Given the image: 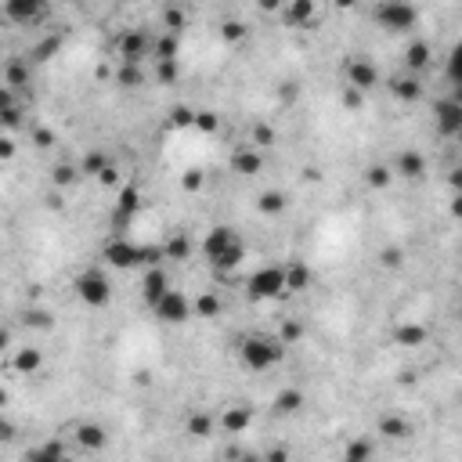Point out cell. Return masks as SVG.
Segmentation results:
<instances>
[{
  "label": "cell",
  "instance_id": "d590c367",
  "mask_svg": "<svg viewBox=\"0 0 462 462\" xmlns=\"http://www.w3.org/2000/svg\"><path fill=\"white\" fill-rule=\"evenodd\" d=\"M300 339H304V325L300 322H282V329H278V343L282 346H293Z\"/></svg>",
  "mask_w": 462,
  "mask_h": 462
},
{
  "label": "cell",
  "instance_id": "7bdbcfd3",
  "mask_svg": "<svg viewBox=\"0 0 462 462\" xmlns=\"http://www.w3.org/2000/svg\"><path fill=\"white\" fill-rule=\"evenodd\" d=\"M178 76H181L178 62H155V80L159 83H178Z\"/></svg>",
  "mask_w": 462,
  "mask_h": 462
},
{
  "label": "cell",
  "instance_id": "5bb4252c",
  "mask_svg": "<svg viewBox=\"0 0 462 462\" xmlns=\"http://www.w3.org/2000/svg\"><path fill=\"white\" fill-rule=\"evenodd\" d=\"M430 62H433V47H430L426 40H416V43H409V47H404V66H409L412 73H423V69H430Z\"/></svg>",
  "mask_w": 462,
  "mask_h": 462
},
{
  "label": "cell",
  "instance_id": "bcb514c9",
  "mask_svg": "<svg viewBox=\"0 0 462 462\" xmlns=\"http://www.w3.org/2000/svg\"><path fill=\"white\" fill-rule=\"evenodd\" d=\"M26 325H33V329L47 332L54 322H51V314H47V311H40V307H29V311H26Z\"/></svg>",
  "mask_w": 462,
  "mask_h": 462
},
{
  "label": "cell",
  "instance_id": "681fc988",
  "mask_svg": "<svg viewBox=\"0 0 462 462\" xmlns=\"http://www.w3.org/2000/svg\"><path fill=\"white\" fill-rule=\"evenodd\" d=\"M26 462H66V458H54V455L40 444V448H29V451H26Z\"/></svg>",
  "mask_w": 462,
  "mask_h": 462
},
{
  "label": "cell",
  "instance_id": "c3c4849f",
  "mask_svg": "<svg viewBox=\"0 0 462 462\" xmlns=\"http://www.w3.org/2000/svg\"><path fill=\"white\" fill-rule=\"evenodd\" d=\"M401 260H404V250H401V246H386V250L379 253V264H383L386 271H394V267H401Z\"/></svg>",
  "mask_w": 462,
  "mask_h": 462
},
{
  "label": "cell",
  "instance_id": "4dcf8cb0",
  "mask_svg": "<svg viewBox=\"0 0 462 462\" xmlns=\"http://www.w3.org/2000/svg\"><path fill=\"white\" fill-rule=\"evenodd\" d=\"M394 339H397L401 346H419V343H426V329H423V325H397Z\"/></svg>",
  "mask_w": 462,
  "mask_h": 462
},
{
  "label": "cell",
  "instance_id": "8d00e7d4",
  "mask_svg": "<svg viewBox=\"0 0 462 462\" xmlns=\"http://www.w3.org/2000/svg\"><path fill=\"white\" fill-rule=\"evenodd\" d=\"M199 318H217L220 314V300L213 297V293H202L199 300H195V307H192Z\"/></svg>",
  "mask_w": 462,
  "mask_h": 462
},
{
  "label": "cell",
  "instance_id": "2e32d148",
  "mask_svg": "<svg viewBox=\"0 0 462 462\" xmlns=\"http://www.w3.org/2000/svg\"><path fill=\"white\" fill-rule=\"evenodd\" d=\"M76 444L87 448V451H101V448L108 444V433H105V426H98V423H80V426H76Z\"/></svg>",
  "mask_w": 462,
  "mask_h": 462
},
{
  "label": "cell",
  "instance_id": "f6af8a7d",
  "mask_svg": "<svg viewBox=\"0 0 462 462\" xmlns=\"http://www.w3.org/2000/svg\"><path fill=\"white\" fill-rule=\"evenodd\" d=\"M163 33H178V29H185V11L181 8H166L163 11Z\"/></svg>",
  "mask_w": 462,
  "mask_h": 462
},
{
  "label": "cell",
  "instance_id": "d4e9b609",
  "mask_svg": "<svg viewBox=\"0 0 462 462\" xmlns=\"http://www.w3.org/2000/svg\"><path fill=\"white\" fill-rule=\"evenodd\" d=\"M242 260H246V246H242V242L235 239V242H231V246H227V250H224V253H220L217 260H210V264H213L217 271H235V267H239Z\"/></svg>",
  "mask_w": 462,
  "mask_h": 462
},
{
  "label": "cell",
  "instance_id": "74e56055",
  "mask_svg": "<svg viewBox=\"0 0 462 462\" xmlns=\"http://www.w3.org/2000/svg\"><path fill=\"white\" fill-rule=\"evenodd\" d=\"M58 47H62V36H47L43 43H36V47H33V54H29V58H33V62H47V58H51Z\"/></svg>",
  "mask_w": 462,
  "mask_h": 462
},
{
  "label": "cell",
  "instance_id": "f1b7e54d",
  "mask_svg": "<svg viewBox=\"0 0 462 462\" xmlns=\"http://www.w3.org/2000/svg\"><path fill=\"white\" fill-rule=\"evenodd\" d=\"M4 87L8 91H26L29 87V66L15 58V62L8 66V73H4Z\"/></svg>",
  "mask_w": 462,
  "mask_h": 462
},
{
  "label": "cell",
  "instance_id": "1f68e13d",
  "mask_svg": "<svg viewBox=\"0 0 462 462\" xmlns=\"http://www.w3.org/2000/svg\"><path fill=\"white\" fill-rule=\"evenodd\" d=\"M115 83L127 87V91H134V87L145 83V69H141V66H120V69H115Z\"/></svg>",
  "mask_w": 462,
  "mask_h": 462
},
{
  "label": "cell",
  "instance_id": "60d3db41",
  "mask_svg": "<svg viewBox=\"0 0 462 462\" xmlns=\"http://www.w3.org/2000/svg\"><path fill=\"white\" fill-rule=\"evenodd\" d=\"M138 264L141 267H159L163 264V246H138Z\"/></svg>",
  "mask_w": 462,
  "mask_h": 462
},
{
  "label": "cell",
  "instance_id": "3957f363",
  "mask_svg": "<svg viewBox=\"0 0 462 462\" xmlns=\"http://www.w3.org/2000/svg\"><path fill=\"white\" fill-rule=\"evenodd\" d=\"M372 15H376V22H379L383 29H390V33H404V29H412V26H416V19H419V11H416L412 4H401V0L379 4Z\"/></svg>",
  "mask_w": 462,
  "mask_h": 462
},
{
  "label": "cell",
  "instance_id": "e7e4bbea",
  "mask_svg": "<svg viewBox=\"0 0 462 462\" xmlns=\"http://www.w3.org/2000/svg\"><path fill=\"white\" fill-rule=\"evenodd\" d=\"M343 462H346V458H343Z\"/></svg>",
  "mask_w": 462,
  "mask_h": 462
},
{
  "label": "cell",
  "instance_id": "f907efd6",
  "mask_svg": "<svg viewBox=\"0 0 462 462\" xmlns=\"http://www.w3.org/2000/svg\"><path fill=\"white\" fill-rule=\"evenodd\" d=\"M98 181H101L105 188H115V185H120V170H115V166L108 163V166H105V170L98 173Z\"/></svg>",
  "mask_w": 462,
  "mask_h": 462
},
{
  "label": "cell",
  "instance_id": "484cf974",
  "mask_svg": "<svg viewBox=\"0 0 462 462\" xmlns=\"http://www.w3.org/2000/svg\"><path fill=\"white\" fill-rule=\"evenodd\" d=\"M213 416H206V412H192L188 416V423H185V430H188V437H195V441H206V437H213Z\"/></svg>",
  "mask_w": 462,
  "mask_h": 462
},
{
  "label": "cell",
  "instance_id": "8992f818",
  "mask_svg": "<svg viewBox=\"0 0 462 462\" xmlns=\"http://www.w3.org/2000/svg\"><path fill=\"white\" fill-rule=\"evenodd\" d=\"M115 51H120L123 66H141V58L152 51V40L145 36V29H130V33H123L120 40H115Z\"/></svg>",
  "mask_w": 462,
  "mask_h": 462
},
{
  "label": "cell",
  "instance_id": "6da1fadb",
  "mask_svg": "<svg viewBox=\"0 0 462 462\" xmlns=\"http://www.w3.org/2000/svg\"><path fill=\"white\" fill-rule=\"evenodd\" d=\"M239 351H242L246 369H253V372H267L271 365H278L285 358V346L274 336H246Z\"/></svg>",
  "mask_w": 462,
  "mask_h": 462
},
{
  "label": "cell",
  "instance_id": "91938a15",
  "mask_svg": "<svg viewBox=\"0 0 462 462\" xmlns=\"http://www.w3.org/2000/svg\"><path fill=\"white\" fill-rule=\"evenodd\" d=\"M264 462H289V451H285V448H271V451L264 455Z\"/></svg>",
  "mask_w": 462,
  "mask_h": 462
},
{
  "label": "cell",
  "instance_id": "9f6ffc18",
  "mask_svg": "<svg viewBox=\"0 0 462 462\" xmlns=\"http://www.w3.org/2000/svg\"><path fill=\"white\" fill-rule=\"evenodd\" d=\"M15 155V141L11 138H0V163H8Z\"/></svg>",
  "mask_w": 462,
  "mask_h": 462
},
{
  "label": "cell",
  "instance_id": "44dd1931",
  "mask_svg": "<svg viewBox=\"0 0 462 462\" xmlns=\"http://www.w3.org/2000/svg\"><path fill=\"white\" fill-rule=\"evenodd\" d=\"M178 51H181L178 33H159V40L152 43V58H155V62H178Z\"/></svg>",
  "mask_w": 462,
  "mask_h": 462
},
{
  "label": "cell",
  "instance_id": "7dc6e473",
  "mask_svg": "<svg viewBox=\"0 0 462 462\" xmlns=\"http://www.w3.org/2000/svg\"><path fill=\"white\" fill-rule=\"evenodd\" d=\"M220 36H224L227 43H239V40L246 36V22H235V19L224 22V26H220Z\"/></svg>",
  "mask_w": 462,
  "mask_h": 462
},
{
  "label": "cell",
  "instance_id": "e0dca14e",
  "mask_svg": "<svg viewBox=\"0 0 462 462\" xmlns=\"http://www.w3.org/2000/svg\"><path fill=\"white\" fill-rule=\"evenodd\" d=\"M300 409H304V394H300L297 386H285V390L274 394V404H271L274 416H293V412H300Z\"/></svg>",
  "mask_w": 462,
  "mask_h": 462
},
{
  "label": "cell",
  "instance_id": "cb8c5ba5",
  "mask_svg": "<svg viewBox=\"0 0 462 462\" xmlns=\"http://www.w3.org/2000/svg\"><path fill=\"white\" fill-rule=\"evenodd\" d=\"M390 91H394V98H401V101L423 98V83H419L416 76H394V80H390Z\"/></svg>",
  "mask_w": 462,
  "mask_h": 462
},
{
  "label": "cell",
  "instance_id": "f5cc1de1",
  "mask_svg": "<svg viewBox=\"0 0 462 462\" xmlns=\"http://www.w3.org/2000/svg\"><path fill=\"white\" fill-rule=\"evenodd\" d=\"M33 145H36V148H51V145H54V130L36 127V130H33Z\"/></svg>",
  "mask_w": 462,
  "mask_h": 462
},
{
  "label": "cell",
  "instance_id": "4fadbf2b",
  "mask_svg": "<svg viewBox=\"0 0 462 462\" xmlns=\"http://www.w3.org/2000/svg\"><path fill=\"white\" fill-rule=\"evenodd\" d=\"M138 210H141V192H138L134 185H123V188H120V199H115V213H112L115 224H127Z\"/></svg>",
  "mask_w": 462,
  "mask_h": 462
},
{
  "label": "cell",
  "instance_id": "d6a6232c",
  "mask_svg": "<svg viewBox=\"0 0 462 462\" xmlns=\"http://www.w3.org/2000/svg\"><path fill=\"white\" fill-rule=\"evenodd\" d=\"M76 178H80V170H76V166H69V163H58V166L51 170V181H54V188H69V185H76Z\"/></svg>",
  "mask_w": 462,
  "mask_h": 462
},
{
  "label": "cell",
  "instance_id": "7c38bea8",
  "mask_svg": "<svg viewBox=\"0 0 462 462\" xmlns=\"http://www.w3.org/2000/svg\"><path fill=\"white\" fill-rule=\"evenodd\" d=\"M235 239H239V235H235L231 227H224V224H220V227H213L210 235L202 239V257H206V260H217V257H220L231 242H235Z\"/></svg>",
  "mask_w": 462,
  "mask_h": 462
},
{
  "label": "cell",
  "instance_id": "277c9868",
  "mask_svg": "<svg viewBox=\"0 0 462 462\" xmlns=\"http://www.w3.org/2000/svg\"><path fill=\"white\" fill-rule=\"evenodd\" d=\"M76 297L87 304V307H105L112 300V285L101 271H83L76 278Z\"/></svg>",
  "mask_w": 462,
  "mask_h": 462
},
{
  "label": "cell",
  "instance_id": "30bf717a",
  "mask_svg": "<svg viewBox=\"0 0 462 462\" xmlns=\"http://www.w3.org/2000/svg\"><path fill=\"white\" fill-rule=\"evenodd\" d=\"M4 15H8L11 22H19V26H29V22L43 19L47 8L40 4V0H8V4H4Z\"/></svg>",
  "mask_w": 462,
  "mask_h": 462
},
{
  "label": "cell",
  "instance_id": "03108f58",
  "mask_svg": "<svg viewBox=\"0 0 462 462\" xmlns=\"http://www.w3.org/2000/svg\"><path fill=\"white\" fill-rule=\"evenodd\" d=\"M66 462H69V458H66Z\"/></svg>",
  "mask_w": 462,
  "mask_h": 462
},
{
  "label": "cell",
  "instance_id": "7a4b0ae2",
  "mask_svg": "<svg viewBox=\"0 0 462 462\" xmlns=\"http://www.w3.org/2000/svg\"><path fill=\"white\" fill-rule=\"evenodd\" d=\"M250 300H278L285 293V267H260L246 282Z\"/></svg>",
  "mask_w": 462,
  "mask_h": 462
},
{
  "label": "cell",
  "instance_id": "d6986e66",
  "mask_svg": "<svg viewBox=\"0 0 462 462\" xmlns=\"http://www.w3.org/2000/svg\"><path fill=\"white\" fill-rule=\"evenodd\" d=\"M250 423H253V412L246 409V404H235V409H227V412L220 416V426H224V433H242Z\"/></svg>",
  "mask_w": 462,
  "mask_h": 462
},
{
  "label": "cell",
  "instance_id": "ab89813d",
  "mask_svg": "<svg viewBox=\"0 0 462 462\" xmlns=\"http://www.w3.org/2000/svg\"><path fill=\"white\" fill-rule=\"evenodd\" d=\"M202 185H206V178H202V170H195V166H192V170H185V173H181V188H185L188 195L202 192Z\"/></svg>",
  "mask_w": 462,
  "mask_h": 462
},
{
  "label": "cell",
  "instance_id": "836d02e7",
  "mask_svg": "<svg viewBox=\"0 0 462 462\" xmlns=\"http://www.w3.org/2000/svg\"><path fill=\"white\" fill-rule=\"evenodd\" d=\"M343 458L346 462H369L372 458V441H365V437L351 441V444H346V451H343Z\"/></svg>",
  "mask_w": 462,
  "mask_h": 462
},
{
  "label": "cell",
  "instance_id": "83f0119b",
  "mask_svg": "<svg viewBox=\"0 0 462 462\" xmlns=\"http://www.w3.org/2000/svg\"><path fill=\"white\" fill-rule=\"evenodd\" d=\"M188 253H192L188 235H170L163 242V260H188Z\"/></svg>",
  "mask_w": 462,
  "mask_h": 462
},
{
  "label": "cell",
  "instance_id": "816d5d0a",
  "mask_svg": "<svg viewBox=\"0 0 462 462\" xmlns=\"http://www.w3.org/2000/svg\"><path fill=\"white\" fill-rule=\"evenodd\" d=\"M253 141H257V145H274V130H271L267 123H257V127H253Z\"/></svg>",
  "mask_w": 462,
  "mask_h": 462
},
{
  "label": "cell",
  "instance_id": "be15d7a7",
  "mask_svg": "<svg viewBox=\"0 0 462 462\" xmlns=\"http://www.w3.org/2000/svg\"><path fill=\"white\" fill-rule=\"evenodd\" d=\"M0 404H8V394H4V390H0Z\"/></svg>",
  "mask_w": 462,
  "mask_h": 462
},
{
  "label": "cell",
  "instance_id": "ba28073f",
  "mask_svg": "<svg viewBox=\"0 0 462 462\" xmlns=\"http://www.w3.org/2000/svg\"><path fill=\"white\" fill-rule=\"evenodd\" d=\"M166 293H170V278H166V271H163V267H148L145 278H141V300H145V307H155Z\"/></svg>",
  "mask_w": 462,
  "mask_h": 462
},
{
  "label": "cell",
  "instance_id": "db71d44e",
  "mask_svg": "<svg viewBox=\"0 0 462 462\" xmlns=\"http://www.w3.org/2000/svg\"><path fill=\"white\" fill-rule=\"evenodd\" d=\"M0 123H4V127H11V130H15V127L22 123V108L15 105V108H8V112H0Z\"/></svg>",
  "mask_w": 462,
  "mask_h": 462
},
{
  "label": "cell",
  "instance_id": "52a82bcc",
  "mask_svg": "<svg viewBox=\"0 0 462 462\" xmlns=\"http://www.w3.org/2000/svg\"><path fill=\"white\" fill-rule=\"evenodd\" d=\"M379 83V69L369 62V58H351L346 62V87H354V91H372Z\"/></svg>",
  "mask_w": 462,
  "mask_h": 462
},
{
  "label": "cell",
  "instance_id": "7402d4cb",
  "mask_svg": "<svg viewBox=\"0 0 462 462\" xmlns=\"http://www.w3.org/2000/svg\"><path fill=\"white\" fill-rule=\"evenodd\" d=\"M15 372L19 376H33V372H40V365H43V354H40V346H22V351L15 354Z\"/></svg>",
  "mask_w": 462,
  "mask_h": 462
},
{
  "label": "cell",
  "instance_id": "f35d334b",
  "mask_svg": "<svg viewBox=\"0 0 462 462\" xmlns=\"http://www.w3.org/2000/svg\"><path fill=\"white\" fill-rule=\"evenodd\" d=\"M192 127H199L202 134H217V127H220V115L217 112H210V108H202V112H195V123Z\"/></svg>",
  "mask_w": 462,
  "mask_h": 462
},
{
  "label": "cell",
  "instance_id": "4316f807",
  "mask_svg": "<svg viewBox=\"0 0 462 462\" xmlns=\"http://www.w3.org/2000/svg\"><path fill=\"white\" fill-rule=\"evenodd\" d=\"M311 285V271L304 264H289L285 267V293H304Z\"/></svg>",
  "mask_w": 462,
  "mask_h": 462
},
{
  "label": "cell",
  "instance_id": "ffe728a7",
  "mask_svg": "<svg viewBox=\"0 0 462 462\" xmlns=\"http://www.w3.org/2000/svg\"><path fill=\"white\" fill-rule=\"evenodd\" d=\"M376 430H379V437H386V441H404V437L412 433V423L404 419V416H383Z\"/></svg>",
  "mask_w": 462,
  "mask_h": 462
},
{
  "label": "cell",
  "instance_id": "680465c9",
  "mask_svg": "<svg viewBox=\"0 0 462 462\" xmlns=\"http://www.w3.org/2000/svg\"><path fill=\"white\" fill-rule=\"evenodd\" d=\"M8 108H15V91L0 87V112H8Z\"/></svg>",
  "mask_w": 462,
  "mask_h": 462
},
{
  "label": "cell",
  "instance_id": "ee69618b",
  "mask_svg": "<svg viewBox=\"0 0 462 462\" xmlns=\"http://www.w3.org/2000/svg\"><path fill=\"white\" fill-rule=\"evenodd\" d=\"M195 123V112L188 108V105H173V112H170V127H192Z\"/></svg>",
  "mask_w": 462,
  "mask_h": 462
},
{
  "label": "cell",
  "instance_id": "ac0fdd59",
  "mask_svg": "<svg viewBox=\"0 0 462 462\" xmlns=\"http://www.w3.org/2000/svg\"><path fill=\"white\" fill-rule=\"evenodd\" d=\"M394 170L401 173V178H409V181H419L423 173H426V159L419 152H401L397 163H394Z\"/></svg>",
  "mask_w": 462,
  "mask_h": 462
},
{
  "label": "cell",
  "instance_id": "b9f144b4",
  "mask_svg": "<svg viewBox=\"0 0 462 462\" xmlns=\"http://www.w3.org/2000/svg\"><path fill=\"white\" fill-rule=\"evenodd\" d=\"M108 166V159L101 155V152H91V155H83V163H80V173H91V178H98V173Z\"/></svg>",
  "mask_w": 462,
  "mask_h": 462
},
{
  "label": "cell",
  "instance_id": "6f0895ef",
  "mask_svg": "<svg viewBox=\"0 0 462 462\" xmlns=\"http://www.w3.org/2000/svg\"><path fill=\"white\" fill-rule=\"evenodd\" d=\"M0 441H15V423L0 416Z\"/></svg>",
  "mask_w": 462,
  "mask_h": 462
},
{
  "label": "cell",
  "instance_id": "9a60e30c",
  "mask_svg": "<svg viewBox=\"0 0 462 462\" xmlns=\"http://www.w3.org/2000/svg\"><path fill=\"white\" fill-rule=\"evenodd\" d=\"M231 170L242 173V178H257V173L264 170V155L253 152V148H239L235 155H231Z\"/></svg>",
  "mask_w": 462,
  "mask_h": 462
},
{
  "label": "cell",
  "instance_id": "11a10c76",
  "mask_svg": "<svg viewBox=\"0 0 462 462\" xmlns=\"http://www.w3.org/2000/svg\"><path fill=\"white\" fill-rule=\"evenodd\" d=\"M361 101H365L361 91H354V87H346V91H343V105H346V108H361Z\"/></svg>",
  "mask_w": 462,
  "mask_h": 462
},
{
  "label": "cell",
  "instance_id": "f546056e",
  "mask_svg": "<svg viewBox=\"0 0 462 462\" xmlns=\"http://www.w3.org/2000/svg\"><path fill=\"white\" fill-rule=\"evenodd\" d=\"M285 206H289V199H285L282 192H260V195H257V210H260V213H267V217L285 213Z\"/></svg>",
  "mask_w": 462,
  "mask_h": 462
},
{
  "label": "cell",
  "instance_id": "8fae6325",
  "mask_svg": "<svg viewBox=\"0 0 462 462\" xmlns=\"http://www.w3.org/2000/svg\"><path fill=\"white\" fill-rule=\"evenodd\" d=\"M105 260L112 267H138V246H130L127 239H112L105 246Z\"/></svg>",
  "mask_w": 462,
  "mask_h": 462
},
{
  "label": "cell",
  "instance_id": "6125c7cd",
  "mask_svg": "<svg viewBox=\"0 0 462 462\" xmlns=\"http://www.w3.org/2000/svg\"><path fill=\"white\" fill-rule=\"evenodd\" d=\"M235 462H264V455H239Z\"/></svg>",
  "mask_w": 462,
  "mask_h": 462
},
{
  "label": "cell",
  "instance_id": "e575fe53",
  "mask_svg": "<svg viewBox=\"0 0 462 462\" xmlns=\"http://www.w3.org/2000/svg\"><path fill=\"white\" fill-rule=\"evenodd\" d=\"M390 178H394V170H390V166H379V163L365 170V181H369V188H386V185H390Z\"/></svg>",
  "mask_w": 462,
  "mask_h": 462
},
{
  "label": "cell",
  "instance_id": "603a6c76",
  "mask_svg": "<svg viewBox=\"0 0 462 462\" xmlns=\"http://www.w3.org/2000/svg\"><path fill=\"white\" fill-rule=\"evenodd\" d=\"M282 11V19L289 22V26H304V22H311L314 19V4H311V0H297V4H285V8H278Z\"/></svg>",
  "mask_w": 462,
  "mask_h": 462
},
{
  "label": "cell",
  "instance_id": "94428289",
  "mask_svg": "<svg viewBox=\"0 0 462 462\" xmlns=\"http://www.w3.org/2000/svg\"><path fill=\"white\" fill-rule=\"evenodd\" d=\"M8 346H11V332H8V329H0V354H4Z\"/></svg>",
  "mask_w": 462,
  "mask_h": 462
},
{
  "label": "cell",
  "instance_id": "9c48e42d",
  "mask_svg": "<svg viewBox=\"0 0 462 462\" xmlns=\"http://www.w3.org/2000/svg\"><path fill=\"white\" fill-rule=\"evenodd\" d=\"M433 115H437V127H441V134L455 138V134L462 130V105H458L455 98H444V101H437Z\"/></svg>",
  "mask_w": 462,
  "mask_h": 462
},
{
  "label": "cell",
  "instance_id": "5b68a950",
  "mask_svg": "<svg viewBox=\"0 0 462 462\" xmlns=\"http://www.w3.org/2000/svg\"><path fill=\"white\" fill-rule=\"evenodd\" d=\"M155 311V318L159 322H170V325H181V322H188L192 318V304H188V297L185 293H178V289H170V293L152 307Z\"/></svg>",
  "mask_w": 462,
  "mask_h": 462
}]
</instances>
